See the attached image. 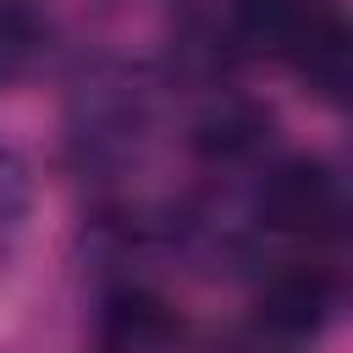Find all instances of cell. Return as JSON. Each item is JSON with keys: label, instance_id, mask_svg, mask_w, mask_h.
<instances>
[{"label": "cell", "instance_id": "obj_1", "mask_svg": "<svg viewBox=\"0 0 353 353\" xmlns=\"http://www.w3.org/2000/svg\"><path fill=\"white\" fill-rule=\"evenodd\" d=\"M259 221L292 237H331L342 232V182L320 160H287L259 188Z\"/></svg>", "mask_w": 353, "mask_h": 353}, {"label": "cell", "instance_id": "obj_2", "mask_svg": "<svg viewBox=\"0 0 353 353\" xmlns=\"http://www.w3.org/2000/svg\"><path fill=\"white\" fill-rule=\"evenodd\" d=\"M331 276L314 265H287L259 287V325H270L276 336H314L331 320Z\"/></svg>", "mask_w": 353, "mask_h": 353}, {"label": "cell", "instance_id": "obj_3", "mask_svg": "<svg viewBox=\"0 0 353 353\" xmlns=\"http://www.w3.org/2000/svg\"><path fill=\"white\" fill-rule=\"evenodd\" d=\"M265 132H270V116H265L259 105L226 99V105H215V110L199 121L193 143H199V154H210V160H243V154H254V149L265 143Z\"/></svg>", "mask_w": 353, "mask_h": 353}, {"label": "cell", "instance_id": "obj_4", "mask_svg": "<svg viewBox=\"0 0 353 353\" xmlns=\"http://www.w3.org/2000/svg\"><path fill=\"white\" fill-rule=\"evenodd\" d=\"M287 55L298 61V72H303L325 99H342V83H347V39H342V28H336L331 17H309Z\"/></svg>", "mask_w": 353, "mask_h": 353}, {"label": "cell", "instance_id": "obj_5", "mask_svg": "<svg viewBox=\"0 0 353 353\" xmlns=\"http://www.w3.org/2000/svg\"><path fill=\"white\" fill-rule=\"evenodd\" d=\"M44 39H50V28L33 6L0 0V88L33 72V61L44 55Z\"/></svg>", "mask_w": 353, "mask_h": 353}, {"label": "cell", "instance_id": "obj_6", "mask_svg": "<svg viewBox=\"0 0 353 353\" xmlns=\"http://www.w3.org/2000/svg\"><path fill=\"white\" fill-rule=\"evenodd\" d=\"M314 11L303 0H237V33L259 50H292Z\"/></svg>", "mask_w": 353, "mask_h": 353}, {"label": "cell", "instance_id": "obj_7", "mask_svg": "<svg viewBox=\"0 0 353 353\" xmlns=\"http://www.w3.org/2000/svg\"><path fill=\"white\" fill-rule=\"evenodd\" d=\"M28 210H33V176H28L22 154L0 143V248L22 232Z\"/></svg>", "mask_w": 353, "mask_h": 353}, {"label": "cell", "instance_id": "obj_8", "mask_svg": "<svg viewBox=\"0 0 353 353\" xmlns=\"http://www.w3.org/2000/svg\"><path fill=\"white\" fill-rule=\"evenodd\" d=\"M210 353H281V347L265 342V336H232V342H215Z\"/></svg>", "mask_w": 353, "mask_h": 353}]
</instances>
